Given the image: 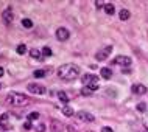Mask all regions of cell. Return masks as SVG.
Instances as JSON below:
<instances>
[{"label":"cell","mask_w":148,"mask_h":132,"mask_svg":"<svg viewBox=\"0 0 148 132\" xmlns=\"http://www.w3.org/2000/svg\"><path fill=\"white\" fill-rule=\"evenodd\" d=\"M58 76L64 81H73L79 76V67L75 64H64L58 69Z\"/></svg>","instance_id":"cell-1"},{"label":"cell","mask_w":148,"mask_h":132,"mask_svg":"<svg viewBox=\"0 0 148 132\" xmlns=\"http://www.w3.org/2000/svg\"><path fill=\"white\" fill-rule=\"evenodd\" d=\"M6 103H8V104H11V106H14V107H22V106L28 104L30 99L27 98L25 95L17 93V92H13V93H10L6 97Z\"/></svg>","instance_id":"cell-2"},{"label":"cell","mask_w":148,"mask_h":132,"mask_svg":"<svg viewBox=\"0 0 148 132\" xmlns=\"http://www.w3.org/2000/svg\"><path fill=\"white\" fill-rule=\"evenodd\" d=\"M111 51H112V47H111V45H106L103 50L97 51V54H95V59H97V61H106V59L109 58Z\"/></svg>","instance_id":"cell-3"},{"label":"cell","mask_w":148,"mask_h":132,"mask_svg":"<svg viewBox=\"0 0 148 132\" xmlns=\"http://www.w3.org/2000/svg\"><path fill=\"white\" fill-rule=\"evenodd\" d=\"M27 89H28V92L30 93H33V95H44L45 93V87L44 86H41V84H28V87H27Z\"/></svg>","instance_id":"cell-4"},{"label":"cell","mask_w":148,"mask_h":132,"mask_svg":"<svg viewBox=\"0 0 148 132\" xmlns=\"http://www.w3.org/2000/svg\"><path fill=\"white\" fill-rule=\"evenodd\" d=\"M69 37H70V33H69V30H67V28L61 27V28H58V30H56V39H58V41L66 42Z\"/></svg>","instance_id":"cell-5"},{"label":"cell","mask_w":148,"mask_h":132,"mask_svg":"<svg viewBox=\"0 0 148 132\" xmlns=\"http://www.w3.org/2000/svg\"><path fill=\"white\" fill-rule=\"evenodd\" d=\"M131 62H133V59L128 58V56H117V58L114 59L115 65H122V67H130Z\"/></svg>","instance_id":"cell-6"},{"label":"cell","mask_w":148,"mask_h":132,"mask_svg":"<svg viewBox=\"0 0 148 132\" xmlns=\"http://www.w3.org/2000/svg\"><path fill=\"white\" fill-rule=\"evenodd\" d=\"M78 120H81V121H86V123H92L95 121V117L92 114H89V112H84V110H79L77 114Z\"/></svg>","instance_id":"cell-7"},{"label":"cell","mask_w":148,"mask_h":132,"mask_svg":"<svg viewBox=\"0 0 148 132\" xmlns=\"http://www.w3.org/2000/svg\"><path fill=\"white\" fill-rule=\"evenodd\" d=\"M81 82L84 84V86H89V84L98 82V76H97V75H90V73H86V75H83V78H81Z\"/></svg>","instance_id":"cell-8"},{"label":"cell","mask_w":148,"mask_h":132,"mask_svg":"<svg viewBox=\"0 0 148 132\" xmlns=\"http://www.w3.org/2000/svg\"><path fill=\"white\" fill-rule=\"evenodd\" d=\"M64 129V126H62V123L59 121V120H50V131L51 132H62Z\"/></svg>","instance_id":"cell-9"},{"label":"cell","mask_w":148,"mask_h":132,"mask_svg":"<svg viewBox=\"0 0 148 132\" xmlns=\"http://www.w3.org/2000/svg\"><path fill=\"white\" fill-rule=\"evenodd\" d=\"M2 19H3V22H5V23H11V22H13L14 14H13V11H11V8H6V10L3 11V13H2Z\"/></svg>","instance_id":"cell-10"},{"label":"cell","mask_w":148,"mask_h":132,"mask_svg":"<svg viewBox=\"0 0 148 132\" xmlns=\"http://www.w3.org/2000/svg\"><path fill=\"white\" fill-rule=\"evenodd\" d=\"M131 90H133L134 95H145L147 93V87L143 86V84H134V86L131 87Z\"/></svg>","instance_id":"cell-11"},{"label":"cell","mask_w":148,"mask_h":132,"mask_svg":"<svg viewBox=\"0 0 148 132\" xmlns=\"http://www.w3.org/2000/svg\"><path fill=\"white\" fill-rule=\"evenodd\" d=\"M10 115L8 114H2L0 115V127H2V129H5V131H8L10 129Z\"/></svg>","instance_id":"cell-12"},{"label":"cell","mask_w":148,"mask_h":132,"mask_svg":"<svg viewBox=\"0 0 148 132\" xmlns=\"http://www.w3.org/2000/svg\"><path fill=\"white\" fill-rule=\"evenodd\" d=\"M30 56H31L33 59H36V61H42V59H44L42 53H41L38 48H31V50H30Z\"/></svg>","instance_id":"cell-13"},{"label":"cell","mask_w":148,"mask_h":132,"mask_svg":"<svg viewBox=\"0 0 148 132\" xmlns=\"http://www.w3.org/2000/svg\"><path fill=\"white\" fill-rule=\"evenodd\" d=\"M100 75H101V78L109 79L111 76H112V70H111V69H108V67H105V69H101V70H100Z\"/></svg>","instance_id":"cell-14"},{"label":"cell","mask_w":148,"mask_h":132,"mask_svg":"<svg viewBox=\"0 0 148 132\" xmlns=\"http://www.w3.org/2000/svg\"><path fill=\"white\" fill-rule=\"evenodd\" d=\"M130 16H131V13L128 10H122L119 13V17H120V20H128L130 19Z\"/></svg>","instance_id":"cell-15"},{"label":"cell","mask_w":148,"mask_h":132,"mask_svg":"<svg viewBox=\"0 0 148 132\" xmlns=\"http://www.w3.org/2000/svg\"><path fill=\"white\" fill-rule=\"evenodd\" d=\"M105 11H106V14L112 16L115 13V6L112 5V3H106V5H105Z\"/></svg>","instance_id":"cell-16"},{"label":"cell","mask_w":148,"mask_h":132,"mask_svg":"<svg viewBox=\"0 0 148 132\" xmlns=\"http://www.w3.org/2000/svg\"><path fill=\"white\" fill-rule=\"evenodd\" d=\"M58 98L61 99L64 104H67V103H69V95H67L66 92H58Z\"/></svg>","instance_id":"cell-17"},{"label":"cell","mask_w":148,"mask_h":132,"mask_svg":"<svg viewBox=\"0 0 148 132\" xmlns=\"http://www.w3.org/2000/svg\"><path fill=\"white\" fill-rule=\"evenodd\" d=\"M62 114L66 115V117H72L75 112H73V109H72L70 106H64V107H62Z\"/></svg>","instance_id":"cell-18"},{"label":"cell","mask_w":148,"mask_h":132,"mask_svg":"<svg viewBox=\"0 0 148 132\" xmlns=\"http://www.w3.org/2000/svg\"><path fill=\"white\" fill-rule=\"evenodd\" d=\"M45 75H47V70H34L33 76L34 78H44Z\"/></svg>","instance_id":"cell-19"},{"label":"cell","mask_w":148,"mask_h":132,"mask_svg":"<svg viewBox=\"0 0 148 132\" xmlns=\"http://www.w3.org/2000/svg\"><path fill=\"white\" fill-rule=\"evenodd\" d=\"M16 51H17V54H25V53H27V45H23V44H21V45H17V48H16Z\"/></svg>","instance_id":"cell-20"},{"label":"cell","mask_w":148,"mask_h":132,"mask_svg":"<svg viewBox=\"0 0 148 132\" xmlns=\"http://www.w3.org/2000/svg\"><path fill=\"white\" fill-rule=\"evenodd\" d=\"M94 93L89 87H86V86H83V89H81V95H84V97H90V95Z\"/></svg>","instance_id":"cell-21"},{"label":"cell","mask_w":148,"mask_h":132,"mask_svg":"<svg viewBox=\"0 0 148 132\" xmlns=\"http://www.w3.org/2000/svg\"><path fill=\"white\" fill-rule=\"evenodd\" d=\"M22 25L25 28H31V27H33V22H31L30 19H22Z\"/></svg>","instance_id":"cell-22"},{"label":"cell","mask_w":148,"mask_h":132,"mask_svg":"<svg viewBox=\"0 0 148 132\" xmlns=\"http://www.w3.org/2000/svg\"><path fill=\"white\" fill-rule=\"evenodd\" d=\"M39 118V114L38 112H31V114H28V121H34V120Z\"/></svg>","instance_id":"cell-23"},{"label":"cell","mask_w":148,"mask_h":132,"mask_svg":"<svg viewBox=\"0 0 148 132\" xmlns=\"http://www.w3.org/2000/svg\"><path fill=\"white\" fill-rule=\"evenodd\" d=\"M42 56H44V58H47V56H51V50L49 48V47H44V48H42Z\"/></svg>","instance_id":"cell-24"},{"label":"cell","mask_w":148,"mask_h":132,"mask_svg":"<svg viewBox=\"0 0 148 132\" xmlns=\"http://www.w3.org/2000/svg\"><path fill=\"white\" fill-rule=\"evenodd\" d=\"M137 110L139 112H145L147 110V104H145V103H139V104H137Z\"/></svg>","instance_id":"cell-25"},{"label":"cell","mask_w":148,"mask_h":132,"mask_svg":"<svg viewBox=\"0 0 148 132\" xmlns=\"http://www.w3.org/2000/svg\"><path fill=\"white\" fill-rule=\"evenodd\" d=\"M86 87H89V89L92 92H95V90H98V82H94V84H89V86H86Z\"/></svg>","instance_id":"cell-26"},{"label":"cell","mask_w":148,"mask_h":132,"mask_svg":"<svg viewBox=\"0 0 148 132\" xmlns=\"http://www.w3.org/2000/svg\"><path fill=\"white\" fill-rule=\"evenodd\" d=\"M36 132H45V126H44V125H38V126H36Z\"/></svg>","instance_id":"cell-27"},{"label":"cell","mask_w":148,"mask_h":132,"mask_svg":"<svg viewBox=\"0 0 148 132\" xmlns=\"http://www.w3.org/2000/svg\"><path fill=\"white\" fill-rule=\"evenodd\" d=\"M105 5H106V3H103L101 2V0H97V2H95V6H97V10H100V8H105Z\"/></svg>","instance_id":"cell-28"},{"label":"cell","mask_w":148,"mask_h":132,"mask_svg":"<svg viewBox=\"0 0 148 132\" xmlns=\"http://www.w3.org/2000/svg\"><path fill=\"white\" fill-rule=\"evenodd\" d=\"M31 127H33V126H31V121H25V123H23V129H27V131H30V129H31Z\"/></svg>","instance_id":"cell-29"},{"label":"cell","mask_w":148,"mask_h":132,"mask_svg":"<svg viewBox=\"0 0 148 132\" xmlns=\"http://www.w3.org/2000/svg\"><path fill=\"white\" fill-rule=\"evenodd\" d=\"M101 132H114V131L111 129V127H108V126H105V127H103V129H101Z\"/></svg>","instance_id":"cell-30"},{"label":"cell","mask_w":148,"mask_h":132,"mask_svg":"<svg viewBox=\"0 0 148 132\" xmlns=\"http://www.w3.org/2000/svg\"><path fill=\"white\" fill-rule=\"evenodd\" d=\"M67 131H69V132H77V129H75L73 126H67Z\"/></svg>","instance_id":"cell-31"},{"label":"cell","mask_w":148,"mask_h":132,"mask_svg":"<svg viewBox=\"0 0 148 132\" xmlns=\"http://www.w3.org/2000/svg\"><path fill=\"white\" fill-rule=\"evenodd\" d=\"M3 75H5V70H3V69H2V67H0V78H2V76H3Z\"/></svg>","instance_id":"cell-32"},{"label":"cell","mask_w":148,"mask_h":132,"mask_svg":"<svg viewBox=\"0 0 148 132\" xmlns=\"http://www.w3.org/2000/svg\"><path fill=\"white\" fill-rule=\"evenodd\" d=\"M0 89H2V82H0Z\"/></svg>","instance_id":"cell-33"},{"label":"cell","mask_w":148,"mask_h":132,"mask_svg":"<svg viewBox=\"0 0 148 132\" xmlns=\"http://www.w3.org/2000/svg\"><path fill=\"white\" fill-rule=\"evenodd\" d=\"M147 132H148V131H147Z\"/></svg>","instance_id":"cell-34"}]
</instances>
